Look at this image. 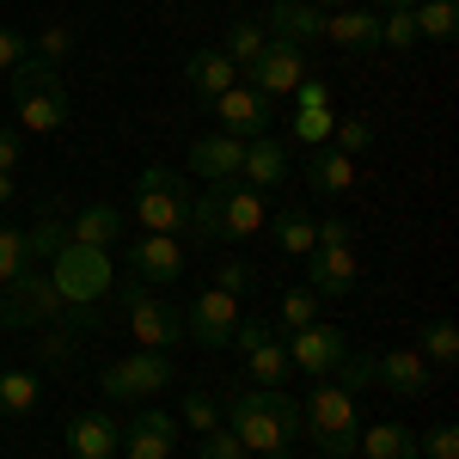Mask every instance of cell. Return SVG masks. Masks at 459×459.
Instances as JSON below:
<instances>
[{
    "instance_id": "cell-12",
    "label": "cell",
    "mask_w": 459,
    "mask_h": 459,
    "mask_svg": "<svg viewBox=\"0 0 459 459\" xmlns=\"http://www.w3.org/2000/svg\"><path fill=\"white\" fill-rule=\"evenodd\" d=\"M209 110L221 117V129H227V135H239V142H246V135H270V123H276V105H270L257 86H246V80H239V86H227Z\"/></svg>"
},
{
    "instance_id": "cell-23",
    "label": "cell",
    "mask_w": 459,
    "mask_h": 459,
    "mask_svg": "<svg viewBox=\"0 0 459 459\" xmlns=\"http://www.w3.org/2000/svg\"><path fill=\"white\" fill-rule=\"evenodd\" d=\"M123 233H129V221H123L117 203H86V209L74 214V227H68L74 246H99V251H110Z\"/></svg>"
},
{
    "instance_id": "cell-35",
    "label": "cell",
    "mask_w": 459,
    "mask_h": 459,
    "mask_svg": "<svg viewBox=\"0 0 459 459\" xmlns=\"http://www.w3.org/2000/svg\"><path fill=\"white\" fill-rule=\"evenodd\" d=\"M25 270H31V239H25L19 227H0V288L19 282Z\"/></svg>"
},
{
    "instance_id": "cell-37",
    "label": "cell",
    "mask_w": 459,
    "mask_h": 459,
    "mask_svg": "<svg viewBox=\"0 0 459 459\" xmlns=\"http://www.w3.org/2000/svg\"><path fill=\"white\" fill-rule=\"evenodd\" d=\"M331 147H337V153H368V147H374V123H368V117H343V123H337V129H331Z\"/></svg>"
},
{
    "instance_id": "cell-41",
    "label": "cell",
    "mask_w": 459,
    "mask_h": 459,
    "mask_svg": "<svg viewBox=\"0 0 459 459\" xmlns=\"http://www.w3.org/2000/svg\"><path fill=\"white\" fill-rule=\"evenodd\" d=\"M417 454H429V459H459V429L454 423H435L429 435H417Z\"/></svg>"
},
{
    "instance_id": "cell-7",
    "label": "cell",
    "mask_w": 459,
    "mask_h": 459,
    "mask_svg": "<svg viewBox=\"0 0 459 459\" xmlns=\"http://www.w3.org/2000/svg\"><path fill=\"white\" fill-rule=\"evenodd\" d=\"M172 380H178V368H172V355H166V350H135V355L110 361L105 374H99V392H105L110 404H135V398L166 392Z\"/></svg>"
},
{
    "instance_id": "cell-32",
    "label": "cell",
    "mask_w": 459,
    "mask_h": 459,
    "mask_svg": "<svg viewBox=\"0 0 459 459\" xmlns=\"http://www.w3.org/2000/svg\"><path fill=\"white\" fill-rule=\"evenodd\" d=\"M417 355L435 361V368H454V361H459V325H454V318H429V325H423V350H417Z\"/></svg>"
},
{
    "instance_id": "cell-29",
    "label": "cell",
    "mask_w": 459,
    "mask_h": 459,
    "mask_svg": "<svg viewBox=\"0 0 459 459\" xmlns=\"http://www.w3.org/2000/svg\"><path fill=\"white\" fill-rule=\"evenodd\" d=\"M313 318H325V300H318L313 288H288L282 300H276V331H300V325H313Z\"/></svg>"
},
{
    "instance_id": "cell-39",
    "label": "cell",
    "mask_w": 459,
    "mask_h": 459,
    "mask_svg": "<svg viewBox=\"0 0 459 459\" xmlns=\"http://www.w3.org/2000/svg\"><path fill=\"white\" fill-rule=\"evenodd\" d=\"M74 43H80V37H74V25H43V31H37V43H31V56H43V62H62Z\"/></svg>"
},
{
    "instance_id": "cell-36",
    "label": "cell",
    "mask_w": 459,
    "mask_h": 459,
    "mask_svg": "<svg viewBox=\"0 0 459 459\" xmlns=\"http://www.w3.org/2000/svg\"><path fill=\"white\" fill-rule=\"evenodd\" d=\"M380 43H386V49H411V43H423V37H417V19H411V6H386V13H380Z\"/></svg>"
},
{
    "instance_id": "cell-31",
    "label": "cell",
    "mask_w": 459,
    "mask_h": 459,
    "mask_svg": "<svg viewBox=\"0 0 459 459\" xmlns=\"http://www.w3.org/2000/svg\"><path fill=\"white\" fill-rule=\"evenodd\" d=\"M276 246L294 251V257H307V251L318 246V221H313V214H300V209H282V214H276Z\"/></svg>"
},
{
    "instance_id": "cell-3",
    "label": "cell",
    "mask_w": 459,
    "mask_h": 459,
    "mask_svg": "<svg viewBox=\"0 0 459 459\" xmlns=\"http://www.w3.org/2000/svg\"><path fill=\"white\" fill-rule=\"evenodd\" d=\"M227 423L233 435L246 441V454H288V441L300 435V404L288 398L282 386H257V392H239L227 404Z\"/></svg>"
},
{
    "instance_id": "cell-30",
    "label": "cell",
    "mask_w": 459,
    "mask_h": 459,
    "mask_svg": "<svg viewBox=\"0 0 459 459\" xmlns=\"http://www.w3.org/2000/svg\"><path fill=\"white\" fill-rule=\"evenodd\" d=\"M178 429H196V435H209V429H221V398L203 386H190L184 398H178Z\"/></svg>"
},
{
    "instance_id": "cell-44",
    "label": "cell",
    "mask_w": 459,
    "mask_h": 459,
    "mask_svg": "<svg viewBox=\"0 0 459 459\" xmlns=\"http://www.w3.org/2000/svg\"><path fill=\"white\" fill-rule=\"evenodd\" d=\"M214 288H221V294H233V300H239V294H246V288H251V270H246V264H239V257H227V264H221V270H214Z\"/></svg>"
},
{
    "instance_id": "cell-1",
    "label": "cell",
    "mask_w": 459,
    "mask_h": 459,
    "mask_svg": "<svg viewBox=\"0 0 459 459\" xmlns=\"http://www.w3.org/2000/svg\"><path fill=\"white\" fill-rule=\"evenodd\" d=\"M49 282L62 294V318H68L74 331H92V325H99V300H105L110 282H117V264H110V251H99V246L62 239L56 257H49Z\"/></svg>"
},
{
    "instance_id": "cell-21",
    "label": "cell",
    "mask_w": 459,
    "mask_h": 459,
    "mask_svg": "<svg viewBox=\"0 0 459 459\" xmlns=\"http://www.w3.org/2000/svg\"><path fill=\"white\" fill-rule=\"evenodd\" d=\"M13 110H19V123L31 129V135H56L62 123H68V92L62 86H43V92H13Z\"/></svg>"
},
{
    "instance_id": "cell-25",
    "label": "cell",
    "mask_w": 459,
    "mask_h": 459,
    "mask_svg": "<svg viewBox=\"0 0 459 459\" xmlns=\"http://www.w3.org/2000/svg\"><path fill=\"white\" fill-rule=\"evenodd\" d=\"M307 184H313L318 196H350V190H355V160H350V153H337V147H313V160H307Z\"/></svg>"
},
{
    "instance_id": "cell-2",
    "label": "cell",
    "mask_w": 459,
    "mask_h": 459,
    "mask_svg": "<svg viewBox=\"0 0 459 459\" xmlns=\"http://www.w3.org/2000/svg\"><path fill=\"white\" fill-rule=\"evenodd\" d=\"M270 227V203H264V190H251V184H209V196H190V233L203 239V246H246Z\"/></svg>"
},
{
    "instance_id": "cell-47",
    "label": "cell",
    "mask_w": 459,
    "mask_h": 459,
    "mask_svg": "<svg viewBox=\"0 0 459 459\" xmlns=\"http://www.w3.org/2000/svg\"><path fill=\"white\" fill-rule=\"evenodd\" d=\"M13 203V172H0V209Z\"/></svg>"
},
{
    "instance_id": "cell-13",
    "label": "cell",
    "mask_w": 459,
    "mask_h": 459,
    "mask_svg": "<svg viewBox=\"0 0 459 459\" xmlns=\"http://www.w3.org/2000/svg\"><path fill=\"white\" fill-rule=\"evenodd\" d=\"M361 282V264H355V246H313L307 251V288L318 300H343Z\"/></svg>"
},
{
    "instance_id": "cell-18",
    "label": "cell",
    "mask_w": 459,
    "mask_h": 459,
    "mask_svg": "<svg viewBox=\"0 0 459 459\" xmlns=\"http://www.w3.org/2000/svg\"><path fill=\"white\" fill-rule=\"evenodd\" d=\"M318 37L337 43V49H380V13H368V6H325Z\"/></svg>"
},
{
    "instance_id": "cell-20",
    "label": "cell",
    "mask_w": 459,
    "mask_h": 459,
    "mask_svg": "<svg viewBox=\"0 0 459 459\" xmlns=\"http://www.w3.org/2000/svg\"><path fill=\"white\" fill-rule=\"evenodd\" d=\"M374 380H380L386 392H398V398H423L429 361L417 350H386V355H374Z\"/></svg>"
},
{
    "instance_id": "cell-40",
    "label": "cell",
    "mask_w": 459,
    "mask_h": 459,
    "mask_svg": "<svg viewBox=\"0 0 459 459\" xmlns=\"http://www.w3.org/2000/svg\"><path fill=\"white\" fill-rule=\"evenodd\" d=\"M196 459H251V454H246V441L221 423V429H209V435H203V454H196Z\"/></svg>"
},
{
    "instance_id": "cell-27",
    "label": "cell",
    "mask_w": 459,
    "mask_h": 459,
    "mask_svg": "<svg viewBox=\"0 0 459 459\" xmlns=\"http://www.w3.org/2000/svg\"><path fill=\"white\" fill-rule=\"evenodd\" d=\"M411 19H417V37H429V43H454L459 0H417V6H411Z\"/></svg>"
},
{
    "instance_id": "cell-26",
    "label": "cell",
    "mask_w": 459,
    "mask_h": 459,
    "mask_svg": "<svg viewBox=\"0 0 459 459\" xmlns=\"http://www.w3.org/2000/svg\"><path fill=\"white\" fill-rule=\"evenodd\" d=\"M37 398H43V380H37L31 368H0V417H31Z\"/></svg>"
},
{
    "instance_id": "cell-34",
    "label": "cell",
    "mask_w": 459,
    "mask_h": 459,
    "mask_svg": "<svg viewBox=\"0 0 459 459\" xmlns=\"http://www.w3.org/2000/svg\"><path fill=\"white\" fill-rule=\"evenodd\" d=\"M282 123H288V135H294L300 147H331V129H337L331 110H288Z\"/></svg>"
},
{
    "instance_id": "cell-50",
    "label": "cell",
    "mask_w": 459,
    "mask_h": 459,
    "mask_svg": "<svg viewBox=\"0 0 459 459\" xmlns=\"http://www.w3.org/2000/svg\"><path fill=\"white\" fill-rule=\"evenodd\" d=\"M257 459H288V454H257Z\"/></svg>"
},
{
    "instance_id": "cell-49",
    "label": "cell",
    "mask_w": 459,
    "mask_h": 459,
    "mask_svg": "<svg viewBox=\"0 0 459 459\" xmlns=\"http://www.w3.org/2000/svg\"><path fill=\"white\" fill-rule=\"evenodd\" d=\"M386 6H417V0H386Z\"/></svg>"
},
{
    "instance_id": "cell-28",
    "label": "cell",
    "mask_w": 459,
    "mask_h": 459,
    "mask_svg": "<svg viewBox=\"0 0 459 459\" xmlns=\"http://www.w3.org/2000/svg\"><path fill=\"white\" fill-rule=\"evenodd\" d=\"M246 374L257 380V386H282L288 374H294V368H288V350H282V337H264V343H257V350L246 355Z\"/></svg>"
},
{
    "instance_id": "cell-46",
    "label": "cell",
    "mask_w": 459,
    "mask_h": 459,
    "mask_svg": "<svg viewBox=\"0 0 459 459\" xmlns=\"http://www.w3.org/2000/svg\"><path fill=\"white\" fill-rule=\"evenodd\" d=\"M19 160H25V142H19L13 129H0V172H13Z\"/></svg>"
},
{
    "instance_id": "cell-5",
    "label": "cell",
    "mask_w": 459,
    "mask_h": 459,
    "mask_svg": "<svg viewBox=\"0 0 459 459\" xmlns=\"http://www.w3.org/2000/svg\"><path fill=\"white\" fill-rule=\"evenodd\" d=\"M110 294L123 300V313H129V337L142 343V350H166L172 355L178 343H184V313H178L172 300H160L147 282H110Z\"/></svg>"
},
{
    "instance_id": "cell-14",
    "label": "cell",
    "mask_w": 459,
    "mask_h": 459,
    "mask_svg": "<svg viewBox=\"0 0 459 459\" xmlns=\"http://www.w3.org/2000/svg\"><path fill=\"white\" fill-rule=\"evenodd\" d=\"M239 160H246V142L239 135H196L190 142V153H184V166H190V178H203V184H233L239 178Z\"/></svg>"
},
{
    "instance_id": "cell-33",
    "label": "cell",
    "mask_w": 459,
    "mask_h": 459,
    "mask_svg": "<svg viewBox=\"0 0 459 459\" xmlns=\"http://www.w3.org/2000/svg\"><path fill=\"white\" fill-rule=\"evenodd\" d=\"M264 43H270V37H264V25H233V31H227V43H221V56H227V62H233V68H239V80H246V68L251 62H257V56H264Z\"/></svg>"
},
{
    "instance_id": "cell-10",
    "label": "cell",
    "mask_w": 459,
    "mask_h": 459,
    "mask_svg": "<svg viewBox=\"0 0 459 459\" xmlns=\"http://www.w3.org/2000/svg\"><path fill=\"white\" fill-rule=\"evenodd\" d=\"M233 325H239V300L221 294V288H203V294L190 300V313H184V343H196V350H227Z\"/></svg>"
},
{
    "instance_id": "cell-24",
    "label": "cell",
    "mask_w": 459,
    "mask_h": 459,
    "mask_svg": "<svg viewBox=\"0 0 459 459\" xmlns=\"http://www.w3.org/2000/svg\"><path fill=\"white\" fill-rule=\"evenodd\" d=\"M355 454L361 459H423L417 454V429L404 423H361V435H355Z\"/></svg>"
},
{
    "instance_id": "cell-15",
    "label": "cell",
    "mask_w": 459,
    "mask_h": 459,
    "mask_svg": "<svg viewBox=\"0 0 459 459\" xmlns=\"http://www.w3.org/2000/svg\"><path fill=\"white\" fill-rule=\"evenodd\" d=\"M129 276L135 282H178L184 276V246H178L172 233H142L135 246H129Z\"/></svg>"
},
{
    "instance_id": "cell-19",
    "label": "cell",
    "mask_w": 459,
    "mask_h": 459,
    "mask_svg": "<svg viewBox=\"0 0 459 459\" xmlns=\"http://www.w3.org/2000/svg\"><path fill=\"white\" fill-rule=\"evenodd\" d=\"M184 80H190V92H196L203 105H214L227 86H239V68H233L221 49H190V56H184Z\"/></svg>"
},
{
    "instance_id": "cell-42",
    "label": "cell",
    "mask_w": 459,
    "mask_h": 459,
    "mask_svg": "<svg viewBox=\"0 0 459 459\" xmlns=\"http://www.w3.org/2000/svg\"><path fill=\"white\" fill-rule=\"evenodd\" d=\"M288 110H331V86H325V80H300V86L288 92Z\"/></svg>"
},
{
    "instance_id": "cell-22",
    "label": "cell",
    "mask_w": 459,
    "mask_h": 459,
    "mask_svg": "<svg viewBox=\"0 0 459 459\" xmlns=\"http://www.w3.org/2000/svg\"><path fill=\"white\" fill-rule=\"evenodd\" d=\"M288 178V153L276 135H246V160H239V184L251 190H270V184H282Z\"/></svg>"
},
{
    "instance_id": "cell-38",
    "label": "cell",
    "mask_w": 459,
    "mask_h": 459,
    "mask_svg": "<svg viewBox=\"0 0 459 459\" xmlns=\"http://www.w3.org/2000/svg\"><path fill=\"white\" fill-rule=\"evenodd\" d=\"M264 337H276V325H270V318H257V313H239V325H233V337H227V350H239V355H251L257 350V343H264Z\"/></svg>"
},
{
    "instance_id": "cell-48",
    "label": "cell",
    "mask_w": 459,
    "mask_h": 459,
    "mask_svg": "<svg viewBox=\"0 0 459 459\" xmlns=\"http://www.w3.org/2000/svg\"><path fill=\"white\" fill-rule=\"evenodd\" d=\"M307 6H343V0H307Z\"/></svg>"
},
{
    "instance_id": "cell-16",
    "label": "cell",
    "mask_w": 459,
    "mask_h": 459,
    "mask_svg": "<svg viewBox=\"0 0 459 459\" xmlns=\"http://www.w3.org/2000/svg\"><path fill=\"white\" fill-rule=\"evenodd\" d=\"M117 441H123V423H117L110 411H80V417H68V429H62V447H68L74 459H110Z\"/></svg>"
},
{
    "instance_id": "cell-45",
    "label": "cell",
    "mask_w": 459,
    "mask_h": 459,
    "mask_svg": "<svg viewBox=\"0 0 459 459\" xmlns=\"http://www.w3.org/2000/svg\"><path fill=\"white\" fill-rule=\"evenodd\" d=\"M318 246H355L350 221H318Z\"/></svg>"
},
{
    "instance_id": "cell-8",
    "label": "cell",
    "mask_w": 459,
    "mask_h": 459,
    "mask_svg": "<svg viewBox=\"0 0 459 459\" xmlns=\"http://www.w3.org/2000/svg\"><path fill=\"white\" fill-rule=\"evenodd\" d=\"M62 318V294L49 282V270H25L19 282L0 288V325H13V331H25V325H56Z\"/></svg>"
},
{
    "instance_id": "cell-6",
    "label": "cell",
    "mask_w": 459,
    "mask_h": 459,
    "mask_svg": "<svg viewBox=\"0 0 459 459\" xmlns=\"http://www.w3.org/2000/svg\"><path fill=\"white\" fill-rule=\"evenodd\" d=\"M129 214L142 221L147 233H184L190 227V190L178 184L172 166H147L142 178H135V203H129Z\"/></svg>"
},
{
    "instance_id": "cell-11",
    "label": "cell",
    "mask_w": 459,
    "mask_h": 459,
    "mask_svg": "<svg viewBox=\"0 0 459 459\" xmlns=\"http://www.w3.org/2000/svg\"><path fill=\"white\" fill-rule=\"evenodd\" d=\"M300 80H307V56H300V43H288V37H270L264 56L246 68V86H257L264 99H288Z\"/></svg>"
},
{
    "instance_id": "cell-17",
    "label": "cell",
    "mask_w": 459,
    "mask_h": 459,
    "mask_svg": "<svg viewBox=\"0 0 459 459\" xmlns=\"http://www.w3.org/2000/svg\"><path fill=\"white\" fill-rule=\"evenodd\" d=\"M117 447H129V459H172L178 417L172 411H135V417L123 423V441H117Z\"/></svg>"
},
{
    "instance_id": "cell-4",
    "label": "cell",
    "mask_w": 459,
    "mask_h": 459,
    "mask_svg": "<svg viewBox=\"0 0 459 459\" xmlns=\"http://www.w3.org/2000/svg\"><path fill=\"white\" fill-rule=\"evenodd\" d=\"M300 435L318 447V459H350L355 435H361V417H355V392L318 380L300 404Z\"/></svg>"
},
{
    "instance_id": "cell-9",
    "label": "cell",
    "mask_w": 459,
    "mask_h": 459,
    "mask_svg": "<svg viewBox=\"0 0 459 459\" xmlns=\"http://www.w3.org/2000/svg\"><path fill=\"white\" fill-rule=\"evenodd\" d=\"M282 350H288V368H300L307 380H331V374L343 368L350 343H343L337 325L313 318V325H300V331H282Z\"/></svg>"
},
{
    "instance_id": "cell-43",
    "label": "cell",
    "mask_w": 459,
    "mask_h": 459,
    "mask_svg": "<svg viewBox=\"0 0 459 459\" xmlns=\"http://www.w3.org/2000/svg\"><path fill=\"white\" fill-rule=\"evenodd\" d=\"M25 56H31V37L13 31V25H0V74H13Z\"/></svg>"
}]
</instances>
